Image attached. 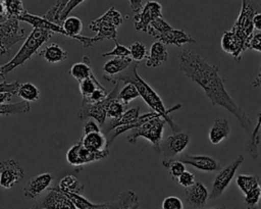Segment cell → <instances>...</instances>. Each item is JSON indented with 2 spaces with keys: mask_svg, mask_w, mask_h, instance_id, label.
<instances>
[{
  "mask_svg": "<svg viewBox=\"0 0 261 209\" xmlns=\"http://www.w3.org/2000/svg\"><path fill=\"white\" fill-rule=\"evenodd\" d=\"M178 67L188 79L203 89L213 106H221L230 112L241 126L251 135L253 122L226 91L216 65L210 64L192 49H184L178 53Z\"/></svg>",
  "mask_w": 261,
  "mask_h": 209,
  "instance_id": "6da1fadb",
  "label": "cell"
},
{
  "mask_svg": "<svg viewBox=\"0 0 261 209\" xmlns=\"http://www.w3.org/2000/svg\"><path fill=\"white\" fill-rule=\"evenodd\" d=\"M138 67V62H136L130 70L128 72H126L125 74H121L119 76H117L116 79H110L108 82L111 83H116V82H122L123 84L126 83H132L136 86V88L138 89V92L140 94V96L143 98V100L146 102V104L156 113H158L165 121L166 123L171 127V129L174 133L179 132V127L175 124V122L173 121L170 113L179 109L181 107V104H176L171 108H166L162 99L160 98V96L155 92V90L146 82L144 81L138 73L137 70Z\"/></svg>",
  "mask_w": 261,
  "mask_h": 209,
  "instance_id": "7a4b0ae2",
  "label": "cell"
},
{
  "mask_svg": "<svg viewBox=\"0 0 261 209\" xmlns=\"http://www.w3.org/2000/svg\"><path fill=\"white\" fill-rule=\"evenodd\" d=\"M53 35L54 33L49 30L34 28L12 59L3 65H0L1 79L5 80L7 73L14 70L16 67L23 65L25 61H28Z\"/></svg>",
  "mask_w": 261,
  "mask_h": 209,
  "instance_id": "3957f363",
  "label": "cell"
},
{
  "mask_svg": "<svg viewBox=\"0 0 261 209\" xmlns=\"http://www.w3.org/2000/svg\"><path fill=\"white\" fill-rule=\"evenodd\" d=\"M124 17L115 8L110 7L103 15L89 23V29L95 32L97 37L104 39L113 40L116 42L117 29L123 23Z\"/></svg>",
  "mask_w": 261,
  "mask_h": 209,
  "instance_id": "277c9868",
  "label": "cell"
},
{
  "mask_svg": "<svg viewBox=\"0 0 261 209\" xmlns=\"http://www.w3.org/2000/svg\"><path fill=\"white\" fill-rule=\"evenodd\" d=\"M165 123L166 121L159 114H157L143 123L141 126L132 129L130 135L127 136V141L128 143L134 144L138 138H145L152 144L153 148L157 152H160V145L163 140Z\"/></svg>",
  "mask_w": 261,
  "mask_h": 209,
  "instance_id": "5b68a950",
  "label": "cell"
},
{
  "mask_svg": "<svg viewBox=\"0 0 261 209\" xmlns=\"http://www.w3.org/2000/svg\"><path fill=\"white\" fill-rule=\"evenodd\" d=\"M257 12L256 6L251 0H242V7L240 14L230 29L236 36L242 41L246 50L249 49L250 42L253 38V17Z\"/></svg>",
  "mask_w": 261,
  "mask_h": 209,
  "instance_id": "8992f818",
  "label": "cell"
},
{
  "mask_svg": "<svg viewBox=\"0 0 261 209\" xmlns=\"http://www.w3.org/2000/svg\"><path fill=\"white\" fill-rule=\"evenodd\" d=\"M24 38L25 31L20 27L18 18L10 16L0 23V55L9 54L10 49Z\"/></svg>",
  "mask_w": 261,
  "mask_h": 209,
  "instance_id": "52a82bcc",
  "label": "cell"
},
{
  "mask_svg": "<svg viewBox=\"0 0 261 209\" xmlns=\"http://www.w3.org/2000/svg\"><path fill=\"white\" fill-rule=\"evenodd\" d=\"M109 154H110L109 149H105L103 151H98V152L90 151L86 149L83 146L81 140H79L66 152V160L72 166L82 167L85 164L104 159Z\"/></svg>",
  "mask_w": 261,
  "mask_h": 209,
  "instance_id": "ba28073f",
  "label": "cell"
},
{
  "mask_svg": "<svg viewBox=\"0 0 261 209\" xmlns=\"http://www.w3.org/2000/svg\"><path fill=\"white\" fill-rule=\"evenodd\" d=\"M244 161V155L240 154L238 157L233 159L231 163H229L226 167L220 170V172L215 176L214 181L212 184V190L211 193L209 194V199L215 200L223 194V192L226 190V188L232 180L238 168L240 167V165H242Z\"/></svg>",
  "mask_w": 261,
  "mask_h": 209,
  "instance_id": "9c48e42d",
  "label": "cell"
},
{
  "mask_svg": "<svg viewBox=\"0 0 261 209\" xmlns=\"http://www.w3.org/2000/svg\"><path fill=\"white\" fill-rule=\"evenodd\" d=\"M190 143V135L185 132L174 133L163 139L160 145V152L164 160H171L179 156Z\"/></svg>",
  "mask_w": 261,
  "mask_h": 209,
  "instance_id": "30bf717a",
  "label": "cell"
},
{
  "mask_svg": "<svg viewBox=\"0 0 261 209\" xmlns=\"http://www.w3.org/2000/svg\"><path fill=\"white\" fill-rule=\"evenodd\" d=\"M24 177L23 168L13 159L8 158L0 161V187L11 189Z\"/></svg>",
  "mask_w": 261,
  "mask_h": 209,
  "instance_id": "8fae6325",
  "label": "cell"
},
{
  "mask_svg": "<svg viewBox=\"0 0 261 209\" xmlns=\"http://www.w3.org/2000/svg\"><path fill=\"white\" fill-rule=\"evenodd\" d=\"M162 17V6L157 1H147L142 9L134 15V27L137 31L147 33L150 23Z\"/></svg>",
  "mask_w": 261,
  "mask_h": 209,
  "instance_id": "7c38bea8",
  "label": "cell"
},
{
  "mask_svg": "<svg viewBox=\"0 0 261 209\" xmlns=\"http://www.w3.org/2000/svg\"><path fill=\"white\" fill-rule=\"evenodd\" d=\"M33 208L47 209H77L72 200L58 187L50 188L49 193L43 200L36 203Z\"/></svg>",
  "mask_w": 261,
  "mask_h": 209,
  "instance_id": "4fadbf2b",
  "label": "cell"
},
{
  "mask_svg": "<svg viewBox=\"0 0 261 209\" xmlns=\"http://www.w3.org/2000/svg\"><path fill=\"white\" fill-rule=\"evenodd\" d=\"M174 159L182 162L184 164L191 165L201 171H206V172L217 171L221 167V165L215 158L208 156V155L184 154V155L177 156Z\"/></svg>",
  "mask_w": 261,
  "mask_h": 209,
  "instance_id": "5bb4252c",
  "label": "cell"
},
{
  "mask_svg": "<svg viewBox=\"0 0 261 209\" xmlns=\"http://www.w3.org/2000/svg\"><path fill=\"white\" fill-rule=\"evenodd\" d=\"M53 176L49 172H44L32 177L23 187V195L25 198L36 199L45 190L50 189Z\"/></svg>",
  "mask_w": 261,
  "mask_h": 209,
  "instance_id": "9a60e30c",
  "label": "cell"
},
{
  "mask_svg": "<svg viewBox=\"0 0 261 209\" xmlns=\"http://www.w3.org/2000/svg\"><path fill=\"white\" fill-rule=\"evenodd\" d=\"M107 98V97H106ZM76 116L80 120H85L87 118H93L98 122L99 125H103L106 122V99L99 103L88 104L82 103Z\"/></svg>",
  "mask_w": 261,
  "mask_h": 209,
  "instance_id": "2e32d148",
  "label": "cell"
},
{
  "mask_svg": "<svg viewBox=\"0 0 261 209\" xmlns=\"http://www.w3.org/2000/svg\"><path fill=\"white\" fill-rule=\"evenodd\" d=\"M209 194L207 188L201 181H196L191 187L185 189L187 203L193 209L204 208L209 199Z\"/></svg>",
  "mask_w": 261,
  "mask_h": 209,
  "instance_id": "e0dca14e",
  "label": "cell"
},
{
  "mask_svg": "<svg viewBox=\"0 0 261 209\" xmlns=\"http://www.w3.org/2000/svg\"><path fill=\"white\" fill-rule=\"evenodd\" d=\"M220 44L224 52L230 54V56L236 61H241L242 54L244 51H246V48L243 45L242 41L236 36V34L231 30L225 31L223 33Z\"/></svg>",
  "mask_w": 261,
  "mask_h": 209,
  "instance_id": "ac0fdd59",
  "label": "cell"
},
{
  "mask_svg": "<svg viewBox=\"0 0 261 209\" xmlns=\"http://www.w3.org/2000/svg\"><path fill=\"white\" fill-rule=\"evenodd\" d=\"M74 203L77 209H119L121 206L120 200L105 202V203H92L87 198L83 197L80 194L65 193Z\"/></svg>",
  "mask_w": 261,
  "mask_h": 209,
  "instance_id": "d6986e66",
  "label": "cell"
},
{
  "mask_svg": "<svg viewBox=\"0 0 261 209\" xmlns=\"http://www.w3.org/2000/svg\"><path fill=\"white\" fill-rule=\"evenodd\" d=\"M146 66L149 68H157L163 63H165L168 59V52L166 45L162 42L157 41L154 42L149 51V55H147Z\"/></svg>",
  "mask_w": 261,
  "mask_h": 209,
  "instance_id": "ffe728a7",
  "label": "cell"
},
{
  "mask_svg": "<svg viewBox=\"0 0 261 209\" xmlns=\"http://www.w3.org/2000/svg\"><path fill=\"white\" fill-rule=\"evenodd\" d=\"M158 41L162 42L164 45H175L177 47L182 46L184 44H194L196 40L180 29H171L168 32L164 33L158 38Z\"/></svg>",
  "mask_w": 261,
  "mask_h": 209,
  "instance_id": "44dd1931",
  "label": "cell"
},
{
  "mask_svg": "<svg viewBox=\"0 0 261 209\" xmlns=\"http://www.w3.org/2000/svg\"><path fill=\"white\" fill-rule=\"evenodd\" d=\"M133 59L129 58H118V57H113L112 59H109L106 61L103 65V73H104V79L109 80L115 74H119L122 71L126 70L130 64L133 63Z\"/></svg>",
  "mask_w": 261,
  "mask_h": 209,
  "instance_id": "7402d4cb",
  "label": "cell"
},
{
  "mask_svg": "<svg viewBox=\"0 0 261 209\" xmlns=\"http://www.w3.org/2000/svg\"><path fill=\"white\" fill-rule=\"evenodd\" d=\"M230 133L229 122L225 118H216L209 130V141L213 145H217L224 141Z\"/></svg>",
  "mask_w": 261,
  "mask_h": 209,
  "instance_id": "603a6c76",
  "label": "cell"
},
{
  "mask_svg": "<svg viewBox=\"0 0 261 209\" xmlns=\"http://www.w3.org/2000/svg\"><path fill=\"white\" fill-rule=\"evenodd\" d=\"M83 146L90 151H103L107 148V138L102 132L90 133L84 135L81 139Z\"/></svg>",
  "mask_w": 261,
  "mask_h": 209,
  "instance_id": "cb8c5ba5",
  "label": "cell"
},
{
  "mask_svg": "<svg viewBox=\"0 0 261 209\" xmlns=\"http://www.w3.org/2000/svg\"><path fill=\"white\" fill-rule=\"evenodd\" d=\"M40 56H42L48 63H60L64 62L67 57L68 53L65 51L59 44L52 43L40 51Z\"/></svg>",
  "mask_w": 261,
  "mask_h": 209,
  "instance_id": "d4e9b609",
  "label": "cell"
},
{
  "mask_svg": "<svg viewBox=\"0 0 261 209\" xmlns=\"http://www.w3.org/2000/svg\"><path fill=\"white\" fill-rule=\"evenodd\" d=\"M69 73L77 82H81L85 79L92 76L94 72L91 68V60L89 56H83L82 61L72 64V66L69 69Z\"/></svg>",
  "mask_w": 261,
  "mask_h": 209,
  "instance_id": "484cf974",
  "label": "cell"
},
{
  "mask_svg": "<svg viewBox=\"0 0 261 209\" xmlns=\"http://www.w3.org/2000/svg\"><path fill=\"white\" fill-rule=\"evenodd\" d=\"M57 187L64 193L80 194V195L83 193L85 189V186L77 179L76 176L72 174H67L63 176L60 179L59 185Z\"/></svg>",
  "mask_w": 261,
  "mask_h": 209,
  "instance_id": "4316f807",
  "label": "cell"
},
{
  "mask_svg": "<svg viewBox=\"0 0 261 209\" xmlns=\"http://www.w3.org/2000/svg\"><path fill=\"white\" fill-rule=\"evenodd\" d=\"M236 184L239 187V189L242 191V193L246 194L257 187H261V176L239 174L236 178Z\"/></svg>",
  "mask_w": 261,
  "mask_h": 209,
  "instance_id": "83f0119b",
  "label": "cell"
},
{
  "mask_svg": "<svg viewBox=\"0 0 261 209\" xmlns=\"http://www.w3.org/2000/svg\"><path fill=\"white\" fill-rule=\"evenodd\" d=\"M17 96L25 102H36L40 98V90L32 83H22L18 87Z\"/></svg>",
  "mask_w": 261,
  "mask_h": 209,
  "instance_id": "f1b7e54d",
  "label": "cell"
},
{
  "mask_svg": "<svg viewBox=\"0 0 261 209\" xmlns=\"http://www.w3.org/2000/svg\"><path fill=\"white\" fill-rule=\"evenodd\" d=\"M30 104L25 101L0 104V115H17L30 112Z\"/></svg>",
  "mask_w": 261,
  "mask_h": 209,
  "instance_id": "f546056e",
  "label": "cell"
},
{
  "mask_svg": "<svg viewBox=\"0 0 261 209\" xmlns=\"http://www.w3.org/2000/svg\"><path fill=\"white\" fill-rule=\"evenodd\" d=\"M261 127V116H258V120H257V124L254 126L251 135H250V138L247 142V151L248 153L254 158L256 159L259 155V151H258V148H259V144H260V135H259V129Z\"/></svg>",
  "mask_w": 261,
  "mask_h": 209,
  "instance_id": "4dcf8cb0",
  "label": "cell"
},
{
  "mask_svg": "<svg viewBox=\"0 0 261 209\" xmlns=\"http://www.w3.org/2000/svg\"><path fill=\"white\" fill-rule=\"evenodd\" d=\"M171 29L172 27L166 20H164L163 17H158L150 23L147 30V34L158 39L161 35H163L164 33L168 32Z\"/></svg>",
  "mask_w": 261,
  "mask_h": 209,
  "instance_id": "1f68e13d",
  "label": "cell"
},
{
  "mask_svg": "<svg viewBox=\"0 0 261 209\" xmlns=\"http://www.w3.org/2000/svg\"><path fill=\"white\" fill-rule=\"evenodd\" d=\"M118 199L121 203L119 209H139V197L135 192L130 190H125L120 193Z\"/></svg>",
  "mask_w": 261,
  "mask_h": 209,
  "instance_id": "d6a6232c",
  "label": "cell"
},
{
  "mask_svg": "<svg viewBox=\"0 0 261 209\" xmlns=\"http://www.w3.org/2000/svg\"><path fill=\"white\" fill-rule=\"evenodd\" d=\"M102 87L103 86L96 79L95 74L79 82V88H80V92L83 96V99H86L87 97H89L97 88H102Z\"/></svg>",
  "mask_w": 261,
  "mask_h": 209,
  "instance_id": "836d02e7",
  "label": "cell"
},
{
  "mask_svg": "<svg viewBox=\"0 0 261 209\" xmlns=\"http://www.w3.org/2000/svg\"><path fill=\"white\" fill-rule=\"evenodd\" d=\"M140 96L138 89L132 83H126L124 86L119 90L118 99L123 102L125 105H128L133 100Z\"/></svg>",
  "mask_w": 261,
  "mask_h": 209,
  "instance_id": "e575fe53",
  "label": "cell"
},
{
  "mask_svg": "<svg viewBox=\"0 0 261 209\" xmlns=\"http://www.w3.org/2000/svg\"><path fill=\"white\" fill-rule=\"evenodd\" d=\"M68 2V0H58L44 15L43 17L44 18H47L48 20L54 22V23H57L59 25H61L60 23V13L61 11L63 10V8L65 7L66 3Z\"/></svg>",
  "mask_w": 261,
  "mask_h": 209,
  "instance_id": "d590c367",
  "label": "cell"
},
{
  "mask_svg": "<svg viewBox=\"0 0 261 209\" xmlns=\"http://www.w3.org/2000/svg\"><path fill=\"white\" fill-rule=\"evenodd\" d=\"M261 200V187H257L244 194V203L246 209H257Z\"/></svg>",
  "mask_w": 261,
  "mask_h": 209,
  "instance_id": "8d00e7d4",
  "label": "cell"
},
{
  "mask_svg": "<svg viewBox=\"0 0 261 209\" xmlns=\"http://www.w3.org/2000/svg\"><path fill=\"white\" fill-rule=\"evenodd\" d=\"M162 164L165 168L169 169V173L172 179H177L179 175L186 170L185 164L178 160L171 159V160H162Z\"/></svg>",
  "mask_w": 261,
  "mask_h": 209,
  "instance_id": "74e56055",
  "label": "cell"
},
{
  "mask_svg": "<svg viewBox=\"0 0 261 209\" xmlns=\"http://www.w3.org/2000/svg\"><path fill=\"white\" fill-rule=\"evenodd\" d=\"M3 2L10 16L18 18L27 11L23 7L22 0H3Z\"/></svg>",
  "mask_w": 261,
  "mask_h": 209,
  "instance_id": "f35d334b",
  "label": "cell"
},
{
  "mask_svg": "<svg viewBox=\"0 0 261 209\" xmlns=\"http://www.w3.org/2000/svg\"><path fill=\"white\" fill-rule=\"evenodd\" d=\"M128 48L130 51V57L134 61L139 62L143 58L147 57V48L143 43L138 41L134 42Z\"/></svg>",
  "mask_w": 261,
  "mask_h": 209,
  "instance_id": "ab89813d",
  "label": "cell"
},
{
  "mask_svg": "<svg viewBox=\"0 0 261 209\" xmlns=\"http://www.w3.org/2000/svg\"><path fill=\"white\" fill-rule=\"evenodd\" d=\"M114 43H115V47L111 51L103 53L102 57H107V56L118 57V58H129L130 57V51H129L128 47H125V46L119 44L117 41Z\"/></svg>",
  "mask_w": 261,
  "mask_h": 209,
  "instance_id": "60d3db41",
  "label": "cell"
},
{
  "mask_svg": "<svg viewBox=\"0 0 261 209\" xmlns=\"http://www.w3.org/2000/svg\"><path fill=\"white\" fill-rule=\"evenodd\" d=\"M108 93L104 87L102 88H97L89 97L86 99H83L82 103H88V104H94V103H99L102 102L106 99L108 96Z\"/></svg>",
  "mask_w": 261,
  "mask_h": 209,
  "instance_id": "b9f144b4",
  "label": "cell"
},
{
  "mask_svg": "<svg viewBox=\"0 0 261 209\" xmlns=\"http://www.w3.org/2000/svg\"><path fill=\"white\" fill-rule=\"evenodd\" d=\"M161 209H184V203L176 196H168L162 201Z\"/></svg>",
  "mask_w": 261,
  "mask_h": 209,
  "instance_id": "7bdbcfd3",
  "label": "cell"
},
{
  "mask_svg": "<svg viewBox=\"0 0 261 209\" xmlns=\"http://www.w3.org/2000/svg\"><path fill=\"white\" fill-rule=\"evenodd\" d=\"M84 1H85V0H68V2L66 3L65 7L63 8V10H62L61 13H60V17H59L60 23L62 24L63 20H64L66 17L69 16V13H70L76 6H79L81 3H83Z\"/></svg>",
  "mask_w": 261,
  "mask_h": 209,
  "instance_id": "ee69618b",
  "label": "cell"
},
{
  "mask_svg": "<svg viewBox=\"0 0 261 209\" xmlns=\"http://www.w3.org/2000/svg\"><path fill=\"white\" fill-rule=\"evenodd\" d=\"M176 180H177L178 185H180V186L184 187L185 189L191 187L192 185H194V184L196 182L195 175H194L192 172L187 171V170H185V171L179 175V177H178Z\"/></svg>",
  "mask_w": 261,
  "mask_h": 209,
  "instance_id": "f6af8a7d",
  "label": "cell"
},
{
  "mask_svg": "<svg viewBox=\"0 0 261 209\" xmlns=\"http://www.w3.org/2000/svg\"><path fill=\"white\" fill-rule=\"evenodd\" d=\"M20 83L15 81V82H11V83H0V93H4V92H9L12 94H17V90L19 87Z\"/></svg>",
  "mask_w": 261,
  "mask_h": 209,
  "instance_id": "bcb514c9",
  "label": "cell"
},
{
  "mask_svg": "<svg viewBox=\"0 0 261 209\" xmlns=\"http://www.w3.org/2000/svg\"><path fill=\"white\" fill-rule=\"evenodd\" d=\"M96 132H101V128L98 122H96V120H93V119L87 120L86 123L84 124V135L90 134V133H96Z\"/></svg>",
  "mask_w": 261,
  "mask_h": 209,
  "instance_id": "7dc6e473",
  "label": "cell"
},
{
  "mask_svg": "<svg viewBox=\"0 0 261 209\" xmlns=\"http://www.w3.org/2000/svg\"><path fill=\"white\" fill-rule=\"evenodd\" d=\"M249 49H253L255 51L261 52V32L253 35V38L250 42Z\"/></svg>",
  "mask_w": 261,
  "mask_h": 209,
  "instance_id": "c3c4849f",
  "label": "cell"
},
{
  "mask_svg": "<svg viewBox=\"0 0 261 209\" xmlns=\"http://www.w3.org/2000/svg\"><path fill=\"white\" fill-rule=\"evenodd\" d=\"M144 2L145 0H128L129 7L135 13L139 12L142 9V7L144 6Z\"/></svg>",
  "mask_w": 261,
  "mask_h": 209,
  "instance_id": "681fc988",
  "label": "cell"
},
{
  "mask_svg": "<svg viewBox=\"0 0 261 209\" xmlns=\"http://www.w3.org/2000/svg\"><path fill=\"white\" fill-rule=\"evenodd\" d=\"M10 17L3 0H0V23H3L4 21H6L8 18Z\"/></svg>",
  "mask_w": 261,
  "mask_h": 209,
  "instance_id": "f907efd6",
  "label": "cell"
},
{
  "mask_svg": "<svg viewBox=\"0 0 261 209\" xmlns=\"http://www.w3.org/2000/svg\"><path fill=\"white\" fill-rule=\"evenodd\" d=\"M14 94L9 93V92H4L0 93V104H5V103H10L12 97Z\"/></svg>",
  "mask_w": 261,
  "mask_h": 209,
  "instance_id": "816d5d0a",
  "label": "cell"
},
{
  "mask_svg": "<svg viewBox=\"0 0 261 209\" xmlns=\"http://www.w3.org/2000/svg\"><path fill=\"white\" fill-rule=\"evenodd\" d=\"M253 25L254 29L261 32V12H256L253 17Z\"/></svg>",
  "mask_w": 261,
  "mask_h": 209,
  "instance_id": "f5cc1de1",
  "label": "cell"
},
{
  "mask_svg": "<svg viewBox=\"0 0 261 209\" xmlns=\"http://www.w3.org/2000/svg\"><path fill=\"white\" fill-rule=\"evenodd\" d=\"M251 85H252V87H255V88L261 87V73H258V75L252 81Z\"/></svg>",
  "mask_w": 261,
  "mask_h": 209,
  "instance_id": "db71d44e",
  "label": "cell"
},
{
  "mask_svg": "<svg viewBox=\"0 0 261 209\" xmlns=\"http://www.w3.org/2000/svg\"><path fill=\"white\" fill-rule=\"evenodd\" d=\"M201 209H231V208L226 205H221V206H216V207H211V208H201Z\"/></svg>",
  "mask_w": 261,
  "mask_h": 209,
  "instance_id": "11a10c76",
  "label": "cell"
},
{
  "mask_svg": "<svg viewBox=\"0 0 261 209\" xmlns=\"http://www.w3.org/2000/svg\"><path fill=\"white\" fill-rule=\"evenodd\" d=\"M31 209H47V208H33V207H32Z\"/></svg>",
  "mask_w": 261,
  "mask_h": 209,
  "instance_id": "9f6ffc18",
  "label": "cell"
},
{
  "mask_svg": "<svg viewBox=\"0 0 261 209\" xmlns=\"http://www.w3.org/2000/svg\"><path fill=\"white\" fill-rule=\"evenodd\" d=\"M259 73H261V69H260V72Z\"/></svg>",
  "mask_w": 261,
  "mask_h": 209,
  "instance_id": "6f0895ef",
  "label": "cell"
},
{
  "mask_svg": "<svg viewBox=\"0 0 261 209\" xmlns=\"http://www.w3.org/2000/svg\"><path fill=\"white\" fill-rule=\"evenodd\" d=\"M0 79H1V73H0Z\"/></svg>",
  "mask_w": 261,
  "mask_h": 209,
  "instance_id": "680465c9",
  "label": "cell"
}]
</instances>
